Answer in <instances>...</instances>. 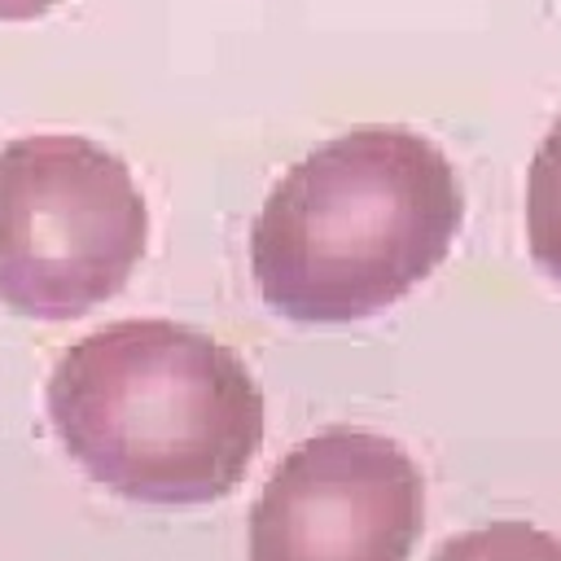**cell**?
<instances>
[{
  "label": "cell",
  "mask_w": 561,
  "mask_h": 561,
  "mask_svg": "<svg viewBox=\"0 0 561 561\" xmlns=\"http://www.w3.org/2000/svg\"><path fill=\"white\" fill-rule=\"evenodd\" d=\"M465 193L412 127H355L298 158L250 228L263 302L294 324H351L408 298L456 245Z\"/></svg>",
  "instance_id": "obj_1"
},
{
  "label": "cell",
  "mask_w": 561,
  "mask_h": 561,
  "mask_svg": "<svg viewBox=\"0 0 561 561\" xmlns=\"http://www.w3.org/2000/svg\"><path fill=\"white\" fill-rule=\"evenodd\" d=\"M66 456L105 491L188 508L237 491L263 447V390L224 342L175 320H118L48 373Z\"/></svg>",
  "instance_id": "obj_2"
},
{
  "label": "cell",
  "mask_w": 561,
  "mask_h": 561,
  "mask_svg": "<svg viewBox=\"0 0 561 561\" xmlns=\"http://www.w3.org/2000/svg\"><path fill=\"white\" fill-rule=\"evenodd\" d=\"M149 210L118 153L88 136H18L0 149V307L79 320L145 259Z\"/></svg>",
  "instance_id": "obj_3"
},
{
  "label": "cell",
  "mask_w": 561,
  "mask_h": 561,
  "mask_svg": "<svg viewBox=\"0 0 561 561\" xmlns=\"http://www.w3.org/2000/svg\"><path fill=\"white\" fill-rule=\"evenodd\" d=\"M425 526L416 460L386 434L324 430L263 482L250 561H408Z\"/></svg>",
  "instance_id": "obj_4"
},
{
  "label": "cell",
  "mask_w": 561,
  "mask_h": 561,
  "mask_svg": "<svg viewBox=\"0 0 561 561\" xmlns=\"http://www.w3.org/2000/svg\"><path fill=\"white\" fill-rule=\"evenodd\" d=\"M526 245L535 267L561 285V114L526 171Z\"/></svg>",
  "instance_id": "obj_5"
},
{
  "label": "cell",
  "mask_w": 561,
  "mask_h": 561,
  "mask_svg": "<svg viewBox=\"0 0 561 561\" xmlns=\"http://www.w3.org/2000/svg\"><path fill=\"white\" fill-rule=\"evenodd\" d=\"M430 561H561V539L530 522H491L443 539Z\"/></svg>",
  "instance_id": "obj_6"
},
{
  "label": "cell",
  "mask_w": 561,
  "mask_h": 561,
  "mask_svg": "<svg viewBox=\"0 0 561 561\" xmlns=\"http://www.w3.org/2000/svg\"><path fill=\"white\" fill-rule=\"evenodd\" d=\"M57 4L61 0H0V22H31V18H44Z\"/></svg>",
  "instance_id": "obj_7"
}]
</instances>
